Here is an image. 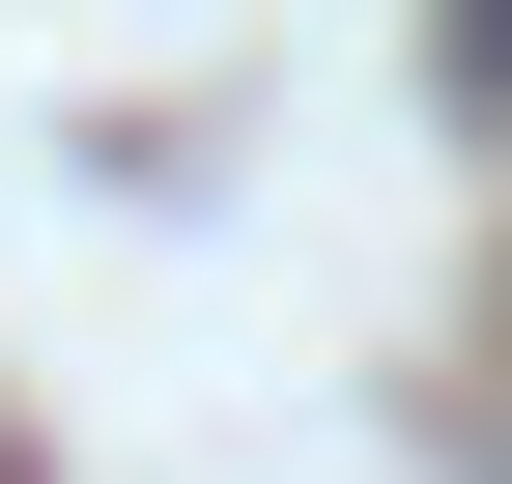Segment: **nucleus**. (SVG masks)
Segmentation results:
<instances>
[{
  "instance_id": "obj_1",
  "label": "nucleus",
  "mask_w": 512,
  "mask_h": 484,
  "mask_svg": "<svg viewBox=\"0 0 512 484\" xmlns=\"http://www.w3.org/2000/svg\"><path fill=\"white\" fill-rule=\"evenodd\" d=\"M456 86H484V114H512V0H456Z\"/></svg>"
}]
</instances>
